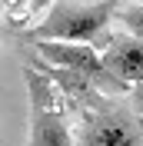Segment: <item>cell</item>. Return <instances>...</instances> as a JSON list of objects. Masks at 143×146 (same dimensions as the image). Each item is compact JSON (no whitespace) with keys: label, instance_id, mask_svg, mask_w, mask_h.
I'll list each match as a JSON object with an SVG mask.
<instances>
[{"label":"cell","instance_id":"1","mask_svg":"<svg viewBox=\"0 0 143 146\" xmlns=\"http://www.w3.org/2000/svg\"><path fill=\"white\" fill-rule=\"evenodd\" d=\"M113 13H116V0H97V3L60 0L30 30V40H60V43H87L90 46L93 40H100L107 33Z\"/></svg>","mask_w":143,"mask_h":146},{"label":"cell","instance_id":"2","mask_svg":"<svg viewBox=\"0 0 143 146\" xmlns=\"http://www.w3.org/2000/svg\"><path fill=\"white\" fill-rule=\"evenodd\" d=\"M27 96H30V136L27 146H73L70 126L63 119L60 93L53 90V83L47 80L40 70L27 66Z\"/></svg>","mask_w":143,"mask_h":146},{"label":"cell","instance_id":"3","mask_svg":"<svg viewBox=\"0 0 143 146\" xmlns=\"http://www.w3.org/2000/svg\"><path fill=\"white\" fill-rule=\"evenodd\" d=\"M33 53L43 60L47 66H57V70H70L77 76H87L93 86H97L103 96H113V93H126V86L113 83L100 66V53L87 43H60V40H33Z\"/></svg>","mask_w":143,"mask_h":146},{"label":"cell","instance_id":"4","mask_svg":"<svg viewBox=\"0 0 143 146\" xmlns=\"http://www.w3.org/2000/svg\"><path fill=\"white\" fill-rule=\"evenodd\" d=\"M77 146H143V123L126 110H87Z\"/></svg>","mask_w":143,"mask_h":146},{"label":"cell","instance_id":"5","mask_svg":"<svg viewBox=\"0 0 143 146\" xmlns=\"http://www.w3.org/2000/svg\"><path fill=\"white\" fill-rule=\"evenodd\" d=\"M100 66L113 83L120 86H133L136 80L143 76V40L130 33H120V36H110L103 53H100Z\"/></svg>","mask_w":143,"mask_h":146},{"label":"cell","instance_id":"6","mask_svg":"<svg viewBox=\"0 0 143 146\" xmlns=\"http://www.w3.org/2000/svg\"><path fill=\"white\" fill-rule=\"evenodd\" d=\"M120 23H126V33H130V36L143 40V3L123 7V10H120Z\"/></svg>","mask_w":143,"mask_h":146},{"label":"cell","instance_id":"7","mask_svg":"<svg viewBox=\"0 0 143 146\" xmlns=\"http://www.w3.org/2000/svg\"><path fill=\"white\" fill-rule=\"evenodd\" d=\"M130 100H133V110H136V119L143 123V76L130 86Z\"/></svg>","mask_w":143,"mask_h":146},{"label":"cell","instance_id":"8","mask_svg":"<svg viewBox=\"0 0 143 146\" xmlns=\"http://www.w3.org/2000/svg\"><path fill=\"white\" fill-rule=\"evenodd\" d=\"M50 3H53V0H30V10H33V13H43Z\"/></svg>","mask_w":143,"mask_h":146}]
</instances>
